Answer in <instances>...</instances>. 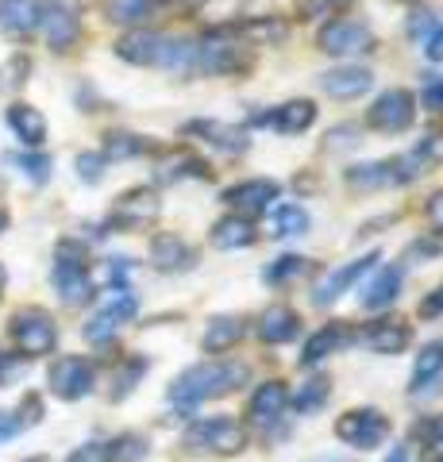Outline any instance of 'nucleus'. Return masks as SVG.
I'll return each mask as SVG.
<instances>
[{"instance_id": "nucleus-1", "label": "nucleus", "mask_w": 443, "mask_h": 462, "mask_svg": "<svg viewBox=\"0 0 443 462\" xmlns=\"http://www.w3.org/2000/svg\"><path fill=\"white\" fill-rule=\"evenodd\" d=\"M251 366L239 363V358H205V363H193L189 370H181L174 382H170V404L178 409H197L205 401H217L235 393L239 385H247Z\"/></svg>"}, {"instance_id": "nucleus-2", "label": "nucleus", "mask_w": 443, "mask_h": 462, "mask_svg": "<svg viewBox=\"0 0 443 462\" xmlns=\"http://www.w3.org/2000/svg\"><path fill=\"white\" fill-rule=\"evenodd\" d=\"M54 289L66 300L69 309L89 305L97 285L89 278V263H85V247L78 239H62L59 251H54Z\"/></svg>"}, {"instance_id": "nucleus-3", "label": "nucleus", "mask_w": 443, "mask_h": 462, "mask_svg": "<svg viewBox=\"0 0 443 462\" xmlns=\"http://www.w3.org/2000/svg\"><path fill=\"white\" fill-rule=\"evenodd\" d=\"M181 443L197 455H239L247 447V428L232 416H197L185 428Z\"/></svg>"}, {"instance_id": "nucleus-4", "label": "nucleus", "mask_w": 443, "mask_h": 462, "mask_svg": "<svg viewBox=\"0 0 443 462\" xmlns=\"http://www.w3.org/2000/svg\"><path fill=\"white\" fill-rule=\"evenodd\" d=\"M390 428L393 424L382 409L363 404V409H347L336 420V439L355 447V451H374V447H382L385 439H390Z\"/></svg>"}, {"instance_id": "nucleus-5", "label": "nucleus", "mask_w": 443, "mask_h": 462, "mask_svg": "<svg viewBox=\"0 0 443 462\" xmlns=\"http://www.w3.org/2000/svg\"><path fill=\"white\" fill-rule=\"evenodd\" d=\"M12 343L23 358H39V355H51L54 343H59V324H54L51 312L42 309H20L12 316Z\"/></svg>"}, {"instance_id": "nucleus-6", "label": "nucleus", "mask_w": 443, "mask_h": 462, "mask_svg": "<svg viewBox=\"0 0 443 462\" xmlns=\"http://www.w3.org/2000/svg\"><path fill=\"white\" fill-rule=\"evenodd\" d=\"M285 409H290V389H285V382H263L247 401V424L259 428L263 436H281Z\"/></svg>"}, {"instance_id": "nucleus-7", "label": "nucleus", "mask_w": 443, "mask_h": 462, "mask_svg": "<svg viewBox=\"0 0 443 462\" xmlns=\"http://www.w3.org/2000/svg\"><path fill=\"white\" fill-rule=\"evenodd\" d=\"M374 32H370V23L363 20H332L320 27L317 35V47L324 54H336V58H351V54H370L374 51Z\"/></svg>"}, {"instance_id": "nucleus-8", "label": "nucleus", "mask_w": 443, "mask_h": 462, "mask_svg": "<svg viewBox=\"0 0 443 462\" xmlns=\"http://www.w3.org/2000/svg\"><path fill=\"white\" fill-rule=\"evenodd\" d=\"M47 385H51V393H54V397H62V401H81V397H89V393H93L97 370H93L89 358L66 355V358H59V363H51V370H47Z\"/></svg>"}, {"instance_id": "nucleus-9", "label": "nucleus", "mask_w": 443, "mask_h": 462, "mask_svg": "<svg viewBox=\"0 0 443 462\" xmlns=\"http://www.w3.org/2000/svg\"><path fill=\"white\" fill-rule=\"evenodd\" d=\"M412 120H417V97L409 89H385L366 112V124L385 135H401Z\"/></svg>"}, {"instance_id": "nucleus-10", "label": "nucleus", "mask_w": 443, "mask_h": 462, "mask_svg": "<svg viewBox=\"0 0 443 462\" xmlns=\"http://www.w3.org/2000/svg\"><path fill=\"white\" fill-rule=\"evenodd\" d=\"M378 258H382L378 251H370V254L355 258V263H347V266H339V270H332V273H324V278L317 282V289H312V305H317V309L336 305L343 293H351V285H355V282L366 278V273L378 266Z\"/></svg>"}, {"instance_id": "nucleus-11", "label": "nucleus", "mask_w": 443, "mask_h": 462, "mask_svg": "<svg viewBox=\"0 0 443 462\" xmlns=\"http://www.w3.org/2000/svg\"><path fill=\"white\" fill-rule=\"evenodd\" d=\"M278 181H270V178H247V181H239V185H227L224 189V205L232 208L235 216H263L266 208H274V200H278Z\"/></svg>"}, {"instance_id": "nucleus-12", "label": "nucleus", "mask_w": 443, "mask_h": 462, "mask_svg": "<svg viewBox=\"0 0 443 462\" xmlns=\"http://www.w3.org/2000/svg\"><path fill=\"white\" fill-rule=\"evenodd\" d=\"M159 197L151 189H127L116 205H112V216H108V227H120V231H139L147 227L154 216H159Z\"/></svg>"}, {"instance_id": "nucleus-13", "label": "nucleus", "mask_w": 443, "mask_h": 462, "mask_svg": "<svg viewBox=\"0 0 443 462\" xmlns=\"http://www.w3.org/2000/svg\"><path fill=\"white\" fill-rule=\"evenodd\" d=\"M351 343H359V331H351V324H343V320H332V324H324L320 331H312L309 343H305V351H301V366H320L324 358H332L336 351H343V346H351Z\"/></svg>"}, {"instance_id": "nucleus-14", "label": "nucleus", "mask_w": 443, "mask_h": 462, "mask_svg": "<svg viewBox=\"0 0 443 462\" xmlns=\"http://www.w3.org/2000/svg\"><path fill=\"white\" fill-rule=\"evenodd\" d=\"M39 27H42V35H47V47L51 51H69L78 42L81 35V20H78V12L74 8H66V5H42V16H39Z\"/></svg>"}, {"instance_id": "nucleus-15", "label": "nucleus", "mask_w": 443, "mask_h": 462, "mask_svg": "<svg viewBox=\"0 0 443 462\" xmlns=\"http://www.w3.org/2000/svg\"><path fill=\"white\" fill-rule=\"evenodd\" d=\"M439 162H443V135H439V132H428L412 151H405L401 158H393V166H397V185L417 181L420 173H428V170L439 166Z\"/></svg>"}, {"instance_id": "nucleus-16", "label": "nucleus", "mask_w": 443, "mask_h": 462, "mask_svg": "<svg viewBox=\"0 0 443 462\" xmlns=\"http://www.w3.org/2000/svg\"><path fill=\"white\" fill-rule=\"evenodd\" d=\"M359 339L378 355H401L405 346L412 343V328L401 320V316H382V320L366 324V331Z\"/></svg>"}, {"instance_id": "nucleus-17", "label": "nucleus", "mask_w": 443, "mask_h": 462, "mask_svg": "<svg viewBox=\"0 0 443 462\" xmlns=\"http://www.w3.org/2000/svg\"><path fill=\"white\" fill-rule=\"evenodd\" d=\"M439 382H443V339H432V343L420 346L417 363H412L409 397H428Z\"/></svg>"}, {"instance_id": "nucleus-18", "label": "nucleus", "mask_w": 443, "mask_h": 462, "mask_svg": "<svg viewBox=\"0 0 443 462\" xmlns=\"http://www.w3.org/2000/svg\"><path fill=\"white\" fill-rule=\"evenodd\" d=\"M370 85H374V74L366 66H336L320 74V89L336 100H351V97H363Z\"/></svg>"}, {"instance_id": "nucleus-19", "label": "nucleus", "mask_w": 443, "mask_h": 462, "mask_svg": "<svg viewBox=\"0 0 443 462\" xmlns=\"http://www.w3.org/2000/svg\"><path fill=\"white\" fill-rule=\"evenodd\" d=\"M312 120H317V105H312V100H290V105H281L274 112H259V116H254V124H270L281 135L309 132Z\"/></svg>"}, {"instance_id": "nucleus-20", "label": "nucleus", "mask_w": 443, "mask_h": 462, "mask_svg": "<svg viewBox=\"0 0 443 462\" xmlns=\"http://www.w3.org/2000/svg\"><path fill=\"white\" fill-rule=\"evenodd\" d=\"M297 336H301V316H297V309L274 305V309H266L259 316V339L263 343L281 346V343H293Z\"/></svg>"}, {"instance_id": "nucleus-21", "label": "nucleus", "mask_w": 443, "mask_h": 462, "mask_svg": "<svg viewBox=\"0 0 443 462\" xmlns=\"http://www.w3.org/2000/svg\"><path fill=\"white\" fill-rule=\"evenodd\" d=\"M151 263L162 273H181V270H193L197 254L181 236H154L151 239Z\"/></svg>"}, {"instance_id": "nucleus-22", "label": "nucleus", "mask_w": 443, "mask_h": 462, "mask_svg": "<svg viewBox=\"0 0 443 462\" xmlns=\"http://www.w3.org/2000/svg\"><path fill=\"white\" fill-rule=\"evenodd\" d=\"M42 5L39 0H0V32L12 39H27L39 27Z\"/></svg>"}, {"instance_id": "nucleus-23", "label": "nucleus", "mask_w": 443, "mask_h": 462, "mask_svg": "<svg viewBox=\"0 0 443 462\" xmlns=\"http://www.w3.org/2000/svg\"><path fill=\"white\" fill-rule=\"evenodd\" d=\"M401 285H405V266H378L374 278H370L363 289V305L366 309H390L393 300L401 297Z\"/></svg>"}, {"instance_id": "nucleus-24", "label": "nucleus", "mask_w": 443, "mask_h": 462, "mask_svg": "<svg viewBox=\"0 0 443 462\" xmlns=\"http://www.w3.org/2000/svg\"><path fill=\"white\" fill-rule=\"evenodd\" d=\"M162 39L166 35H159V32H143V27H135L132 35H124L116 42V54L124 58V62H132V66H159Z\"/></svg>"}, {"instance_id": "nucleus-25", "label": "nucleus", "mask_w": 443, "mask_h": 462, "mask_svg": "<svg viewBox=\"0 0 443 462\" xmlns=\"http://www.w3.org/2000/svg\"><path fill=\"white\" fill-rule=\"evenodd\" d=\"M5 120H8V127L16 132V139L23 143V147H42V139H47V120H42L39 108L16 100V105H8Z\"/></svg>"}, {"instance_id": "nucleus-26", "label": "nucleus", "mask_w": 443, "mask_h": 462, "mask_svg": "<svg viewBox=\"0 0 443 462\" xmlns=\"http://www.w3.org/2000/svg\"><path fill=\"white\" fill-rule=\"evenodd\" d=\"M259 239V231L247 216H224V220L212 224V247L217 251H243Z\"/></svg>"}, {"instance_id": "nucleus-27", "label": "nucleus", "mask_w": 443, "mask_h": 462, "mask_svg": "<svg viewBox=\"0 0 443 462\" xmlns=\"http://www.w3.org/2000/svg\"><path fill=\"white\" fill-rule=\"evenodd\" d=\"M185 132H189V135H205L212 147H220L227 154H243V151H247V132H239V127H232V124H220V120H193Z\"/></svg>"}, {"instance_id": "nucleus-28", "label": "nucleus", "mask_w": 443, "mask_h": 462, "mask_svg": "<svg viewBox=\"0 0 443 462\" xmlns=\"http://www.w3.org/2000/svg\"><path fill=\"white\" fill-rule=\"evenodd\" d=\"M147 455H151V443L139 431H120V436H112L108 443L97 447V458L101 462H143Z\"/></svg>"}, {"instance_id": "nucleus-29", "label": "nucleus", "mask_w": 443, "mask_h": 462, "mask_svg": "<svg viewBox=\"0 0 443 462\" xmlns=\"http://www.w3.org/2000/svg\"><path fill=\"white\" fill-rule=\"evenodd\" d=\"M239 339H243V320L239 316H217V320H208L205 336H201V346L208 355H224V351H232Z\"/></svg>"}, {"instance_id": "nucleus-30", "label": "nucleus", "mask_w": 443, "mask_h": 462, "mask_svg": "<svg viewBox=\"0 0 443 462\" xmlns=\"http://www.w3.org/2000/svg\"><path fill=\"white\" fill-rule=\"evenodd\" d=\"M347 185L351 189H385V185H397V166L390 158H385V162L347 166Z\"/></svg>"}, {"instance_id": "nucleus-31", "label": "nucleus", "mask_w": 443, "mask_h": 462, "mask_svg": "<svg viewBox=\"0 0 443 462\" xmlns=\"http://www.w3.org/2000/svg\"><path fill=\"white\" fill-rule=\"evenodd\" d=\"M159 181H181V178H208V162L205 158H197L189 151H178L159 162V173H154Z\"/></svg>"}, {"instance_id": "nucleus-32", "label": "nucleus", "mask_w": 443, "mask_h": 462, "mask_svg": "<svg viewBox=\"0 0 443 462\" xmlns=\"http://www.w3.org/2000/svg\"><path fill=\"white\" fill-rule=\"evenodd\" d=\"M154 8L159 0H105V16L124 27H143L154 16Z\"/></svg>"}, {"instance_id": "nucleus-33", "label": "nucleus", "mask_w": 443, "mask_h": 462, "mask_svg": "<svg viewBox=\"0 0 443 462\" xmlns=\"http://www.w3.org/2000/svg\"><path fill=\"white\" fill-rule=\"evenodd\" d=\"M328 397H332V382L328 378H309L305 385H297V393L290 397V409L297 416H312V412H320Z\"/></svg>"}, {"instance_id": "nucleus-34", "label": "nucleus", "mask_w": 443, "mask_h": 462, "mask_svg": "<svg viewBox=\"0 0 443 462\" xmlns=\"http://www.w3.org/2000/svg\"><path fill=\"white\" fill-rule=\"evenodd\" d=\"M151 370V363L143 355H132V358H124L120 363V370L112 374V401H124L127 393H132V389L143 382V374Z\"/></svg>"}, {"instance_id": "nucleus-35", "label": "nucleus", "mask_w": 443, "mask_h": 462, "mask_svg": "<svg viewBox=\"0 0 443 462\" xmlns=\"http://www.w3.org/2000/svg\"><path fill=\"white\" fill-rule=\"evenodd\" d=\"M309 231V212L301 205H278L274 208V236L278 239H293Z\"/></svg>"}, {"instance_id": "nucleus-36", "label": "nucleus", "mask_w": 443, "mask_h": 462, "mask_svg": "<svg viewBox=\"0 0 443 462\" xmlns=\"http://www.w3.org/2000/svg\"><path fill=\"white\" fill-rule=\"evenodd\" d=\"M301 273H305V258L301 254H281L263 270V282L266 285H285L290 278H301Z\"/></svg>"}, {"instance_id": "nucleus-37", "label": "nucleus", "mask_w": 443, "mask_h": 462, "mask_svg": "<svg viewBox=\"0 0 443 462\" xmlns=\"http://www.w3.org/2000/svg\"><path fill=\"white\" fill-rule=\"evenodd\" d=\"M147 151V139H139L132 132H108L105 135V158H135Z\"/></svg>"}, {"instance_id": "nucleus-38", "label": "nucleus", "mask_w": 443, "mask_h": 462, "mask_svg": "<svg viewBox=\"0 0 443 462\" xmlns=\"http://www.w3.org/2000/svg\"><path fill=\"white\" fill-rule=\"evenodd\" d=\"M412 439L420 447H432V451H443V412H428L412 424Z\"/></svg>"}, {"instance_id": "nucleus-39", "label": "nucleus", "mask_w": 443, "mask_h": 462, "mask_svg": "<svg viewBox=\"0 0 443 462\" xmlns=\"http://www.w3.org/2000/svg\"><path fill=\"white\" fill-rule=\"evenodd\" d=\"M27 74H32V58L16 54L12 62L0 66V89H20V85L27 81Z\"/></svg>"}, {"instance_id": "nucleus-40", "label": "nucleus", "mask_w": 443, "mask_h": 462, "mask_svg": "<svg viewBox=\"0 0 443 462\" xmlns=\"http://www.w3.org/2000/svg\"><path fill=\"white\" fill-rule=\"evenodd\" d=\"M116 331H120V320H116L112 312L101 309L89 324H85V339H89V343H108L112 336H116Z\"/></svg>"}, {"instance_id": "nucleus-41", "label": "nucleus", "mask_w": 443, "mask_h": 462, "mask_svg": "<svg viewBox=\"0 0 443 462\" xmlns=\"http://www.w3.org/2000/svg\"><path fill=\"white\" fill-rule=\"evenodd\" d=\"M12 162H16L35 185L51 181V158H47V154H12Z\"/></svg>"}, {"instance_id": "nucleus-42", "label": "nucleus", "mask_w": 443, "mask_h": 462, "mask_svg": "<svg viewBox=\"0 0 443 462\" xmlns=\"http://www.w3.org/2000/svg\"><path fill=\"white\" fill-rule=\"evenodd\" d=\"M23 374H27V358L23 355H0V389L16 385Z\"/></svg>"}, {"instance_id": "nucleus-43", "label": "nucleus", "mask_w": 443, "mask_h": 462, "mask_svg": "<svg viewBox=\"0 0 443 462\" xmlns=\"http://www.w3.org/2000/svg\"><path fill=\"white\" fill-rule=\"evenodd\" d=\"M101 173H105V154H97V151H85L78 154V178L81 181H101Z\"/></svg>"}, {"instance_id": "nucleus-44", "label": "nucleus", "mask_w": 443, "mask_h": 462, "mask_svg": "<svg viewBox=\"0 0 443 462\" xmlns=\"http://www.w3.org/2000/svg\"><path fill=\"white\" fill-rule=\"evenodd\" d=\"M420 105H424L428 112H443V78H439V74L424 81V89H420Z\"/></svg>"}, {"instance_id": "nucleus-45", "label": "nucleus", "mask_w": 443, "mask_h": 462, "mask_svg": "<svg viewBox=\"0 0 443 462\" xmlns=\"http://www.w3.org/2000/svg\"><path fill=\"white\" fill-rule=\"evenodd\" d=\"M424 220H428V227H432L436 236L443 239V189L428 197V205H424Z\"/></svg>"}, {"instance_id": "nucleus-46", "label": "nucleus", "mask_w": 443, "mask_h": 462, "mask_svg": "<svg viewBox=\"0 0 443 462\" xmlns=\"http://www.w3.org/2000/svg\"><path fill=\"white\" fill-rule=\"evenodd\" d=\"M127 273H132V258H108V282H112V289H127Z\"/></svg>"}, {"instance_id": "nucleus-47", "label": "nucleus", "mask_w": 443, "mask_h": 462, "mask_svg": "<svg viewBox=\"0 0 443 462\" xmlns=\"http://www.w3.org/2000/svg\"><path fill=\"white\" fill-rule=\"evenodd\" d=\"M420 316H424V320H436V316H443V285H436L432 293L420 300Z\"/></svg>"}, {"instance_id": "nucleus-48", "label": "nucleus", "mask_w": 443, "mask_h": 462, "mask_svg": "<svg viewBox=\"0 0 443 462\" xmlns=\"http://www.w3.org/2000/svg\"><path fill=\"white\" fill-rule=\"evenodd\" d=\"M20 431H23V420H20V412H0V443L16 439Z\"/></svg>"}, {"instance_id": "nucleus-49", "label": "nucleus", "mask_w": 443, "mask_h": 462, "mask_svg": "<svg viewBox=\"0 0 443 462\" xmlns=\"http://www.w3.org/2000/svg\"><path fill=\"white\" fill-rule=\"evenodd\" d=\"M16 412H20L23 428H27V424H35V420H42V401H39L35 393H27V397H23V404H20Z\"/></svg>"}, {"instance_id": "nucleus-50", "label": "nucleus", "mask_w": 443, "mask_h": 462, "mask_svg": "<svg viewBox=\"0 0 443 462\" xmlns=\"http://www.w3.org/2000/svg\"><path fill=\"white\" fill-rule=\"evenodd\" d=\"M351 135H359V127H355V124H343V127H336V132H328V147H351Z\"/></svg>"}, {"instance_id": "nucleus-51", "label": "nucleus", "mask_w": 443, "mask_h": 462, "mask_svg": "<svg viewBox=\"0 0 443 462\" xmlns=\"http://www.w3.org/2000/svg\"><path fill=\"white\" fill-rule=\"evenodd\" d=\"M424 54L432 58V62H443V23L436 27L432 35H428V47H424Z\"/></svg>"}, {"instance_id": "nucleus-52", "label": "nucleus", "mask_w": 443, "mask_h": 462, "mask_svg": "<svg viewBox=\"0 0 443 462\" xmlns=\"http://www.w3.org/2000/svg\"><path fill=\"white\" fill-rule=\"evenodd\" d=\"M428 27H432V16H428V12H417V16H412V23H409V35L417 39L420 32H428Z\"/></svg>"}, {"instance_id": "nucleus-53", "label": "nucleus", "mask_w": 443, "mask_h": 462, "mask_svg": "<svg viewBox=\"0 0 443 462\" xmlns=\"http://www.w3.org/2000/svg\"><path fill=\"white\" fill-rule=\"evenodd\" d=\"M69 462H101V458H97V447L89 443V447H81V451L69 455Z\"/></svg>"}, {"instance_id": "nucleus-54", "label": "nucleus", "mask_w": 443, "mask_h": 462, "mask_svg": "<svg viewBox=\"0 0 443 462\" xmlns=\"http://www.w3.org/2000/svg\"><path fill=\"white\" fill-rule=\"evenodd\" d=\"M385 462H409V447H393V451L385 455Z\"/></svg>"}, {"instance_id": "nucleus-55", "label": "nucleus", "mask_w": 443, "mask_h": 462, "mask_svg": "<svg viewBox=\"0 0 443 462\" xmlns=\"http://www.w3.org/2000/svg\"><path fill=\"white\" fill-rule=\"evenodd\" d=\"M312 462H347V458H339V455H320V458H312Z\"/></svg>"}, {"instance_id": "nucleus-56", "label": "nucleus", "mask_w": 443, "mask_h": 462, "mask_svg": "<svg viewBox=\"0 0 443 462\" xmlns=\"http://www.w3.org/2000/svg\"><path fill=\"white\" fill-rule=\"evenodd\" d=\"M5 227H8V216H5V212H0V231H5Z\"/></svg>"}, {"instance_id": "nucleus-57", "label": "nucleus", "mask_w": 443, "mask_h": 462, "mask_svg": "<svg viewBox=\"0 0 443 462\" xmlns=\"http://www.w3.org/2000/svg\"><path fill=\"white\" fill-rule=\"evenodd\" d=\"M324 5H347V0H324Z\"/></svg>"}, {"instance_id": "nucleus-58", "label": "nucleus", "mask_w": 443, "mask_h": 462, "mask_svg": "<svg viewBox=\"0 0 443 462\" xmlns=\"http://www.w3.org/2000/svg\"><path fill=\"white\" fill-rule=\"evenodd\" d=\"M23 462H47V458H42V455H39V458H23Z\"/></svg>"}, {"instance_id": "nucleus-59", "label": "nucleus", "mask_w": 443, "mask_h": 462, "mask_svg": "<svg viewBox=\"0 0 443 462\" xmlns=\"http://www.w3.org/2000/svg\"><path fill=\"white\" fill-rule=\"evenodd\" d=\"M0 285H5V270H0Z\"/></svg>"}, {"instance_id": "nucleus-60", "label": "nucleus", "mask_w": 443, "mask_h": 462, "mask_svg": "<svg viewBox=\"0 0 443 462\" xmlns=\"http://www.w3.org/2000/svg\"><path fill=\"white\" fill-rule=\"evenodd\" d=\"M436 462H443V458H436Z\"/></svg>"}]
</instances>
